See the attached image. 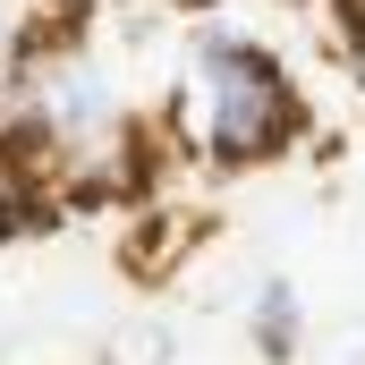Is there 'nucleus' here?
<instances>
[{"instance_id": "1", "label": "nucleus", "mask_w": 365, "mask_h": 365, "mask_svg": "<svg viewBox=\"0 0 365 365\" xmlns=\"http://www.w3.org/2000/svg\"><path fill=\"white\" fill-rule=\"evenodd\" d=\"M179 136L195 162L212 170H264L306 136V93L289 77V60L264 51L255 34L204 26L187 51V86H179Z\"/></svg>"}, {"instance_id": "2", "label": "nucleus", "mask_w": 365, "mask_h": 365, "mask_svg": "<svg viewBox=\"0 0 365 365\" xmlns=\"http://www.w3.org/2000/svg\"><path fill=\"white\" fill-rule=\"evenodd\" d=\"M247 340H255L272 365H289V357H297V340H306L297 280H280V272H264V280H255V297H247Z\"/></svg>"}, {"instance_id": "3", "label": "nucleus", "mask_w": 365, "mask_h": 365, "mask_svg": "<svg viewBox=\"0 0 365 365\" xmlns=\"http://www.w3.org/2000/svg\"><path fill=\"white\" fill-rule=\"evenodd\" d=\"M170 357V331L162 323H136L128 340H110V365H162Z\"/></svg>"}, {"instance_id": "4", "label": "nucleus", "mask_w": 365, "mask_h": 365, "mask_svg": "<svg viewBox=\"0 0 365 365\" xmlns=\"http://www.w3.org/2000/svg\"><path fill=\"white\" fill-rule=\"evenodd\" d=\"M34 212H43V204H34V195H26V187H17V170H9V162H0V247H9V238H17V230H26V221H34Z\"/></svg>"}]
</instances>
